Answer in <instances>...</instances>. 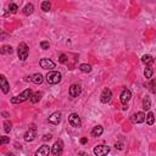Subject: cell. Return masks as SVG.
<instances>
[{
	"label": "cell",
	"instance_id": "6da1fadb",
	"mask_svg": "<svg viewBox=\"0 0 156 156\" xmlns=\"http://www.w3.org/2000/svg\"><path fill=\"white\" fill-rule=\"evenodd\" d=\"M32 89L30 88H28V89H26L25 91H22L20 95H17V97H15V98H12L11 99V102L12 104H18V102H23V101H26V100H28L30 97H32Z\"/></svg>",
	"mask_w": 156,
	"mask_h": 156
},
{
	"label": "cell",
	"instance_id": "7a4b0ae2",
	"mask_svg": "<svg viewBox=\"0 0 156 156\" xmlns=\"http://www.w3.org/2000/svg\"><path fill=\"white\" fill-rule=\"evenodd\" d=\"M62 75L57 71H51L46 75V82L49 84H57V83L61 82Z\"/></svg>",
	"mask_w": 156,
	"mask_h": 156
},
{
	"label": "cell",
	"instance_id": "3957f363",
	"mask_svg": "<svg viewBox=\"0 0 156 156\" xmlns=\"http://www.w3.org/2000/svg\"><path fill=\"white\" fill-rule=\"evenodd\" d=\"M17 54H18L20 60H22V61L27 60V57H28V46H27L26 43H21V44L18 45Z\"/></svg>",
	"mask_w": 156,
	"mask_h": 156
},
{
	"label": "cell",
	"instance_id": "277c9868",
	"mask_svg": "<svg viewBox=\"0 0 156 156\" xmlns=\"http://www.w3.org/2000/svg\"><path fill=\"white\" fill-rule=\"evenodd\" d=\"M68 122L72 127H76V128L82 126V121H81V117L78 116V113H71L68 116Z\"/></svg>",
	"mask_w": 156,
	"mask_h": 156
},
{
	"label": "cell",
	"instance_id": "5b68a950",
	"mask_svg": "<svg viewBox=\"0 0 156 156\" xmlns=\"http://www.w3.org/2000/svg\"><path fill=\"white\" fill-rule=\"evenodd\" d=\"M111 98H112V93H111V90H110L109 88H105V89L102 90L101 97H100L101 102L107 104V102H110V101H111Z\"/></svg>",
	"mask_w": 156,
	"mask_h": 156
},
{
	"label": "cell",
	"instance_id": "8992f818",
	"mask_svg": "<svg viewBox=\"0 0 156 156\" xmlns=\"http://www.w3.org/2000/svg\"><path fill=\"white\" fill-rule=\"evenodd\" d=\"M131 98H132V93H131V90H129V89H123L122 93H121V95H120V100H121V102L123 104V105H126V104L131 100Z\"/></svg>",
	"mask_w": 156,
	"mask_h": 156
},
{
	"label": "cell",
	"instance_id": "52a82bcc",
	"mask_svg": "<svg viewBox=\"0 0 156 156\" xmlns=\"http://www.w3.org/2000/svg\"><path fill=\"white\" fill-rule=\"evenodd\" d=\"M62 149H64V143H62V140H57V141L53 145V148H51V152L57 156V155H61Z\"/></svg>",
	"mask_w": 156,
	"mask_h": 156
},
{
	"label": "cell",
	"instance_id": "ba28073f",
	"mask_svg": "<svg viewBox=\"0 0 156 156\" xmlns=\"http://www.w3.org/2000/svg\"><path fill=\"white\" fill-rule=\"evenodd\" d=\"M110 152V148L105 147V145H98V147L94 148V154L98 156H102V155H106Z\"/></svg>",
	"mask_w": 156,
	"mask_h": 156
},
{
	"label": "cell",
	"instance_id": "9c48e42d",
	"mask_svg": "<svg viewBox=\"0 0 156 156\" xmlns=\"http://www.w3.org/2000/svg\"><path fill=\"white\" fill-rule=\"evenodd\" d=\"M39 64H40V67L44 70H53L55 67V64L49 59H41Z\"/></svg>",
	"mask_w": 156,
	"mask_h": 156
},
{
	"label": "cell",
	"instance_id": "30bf717a",
	"mask_svg": "<svg viewBox=\"0 0 156 156\" xmlns=\"http://www.w3.org/2000/svg\"><path fill=\"white\" fill-rule=\"evenodd\" d=\"M81 93H82L81 86H78V84H72L70 87V95L72 98H77L78 95H81Z\"/></svg>",
	"mask_w": 156,
	"mask_h": 156
},
{
	"label": "cell",
	"instance_id": "8fae6325",
	"mask_svg": "<svg viewBox=\"0 0 156 156\" xmlns=\"http://www.w3.org/2000/svg\"><path fill=\"white\" fill-rule=\"evenodd\" d=\"M51 152V149L49 145H43V147H40L37 151H36V156H46Z\"/></svg>",
	"mask_w": 156,
	"mask_h": 156
},
{
	"label": "cell",
	"instance_id": "7c38bea8",
	"mask_svg": "<svg viewBox=\"0 0 156 156\" xmlns=\"http://www.w3.org/2000/svg\"><path fill=\"white\" fill-rule=\"evenodd\" d=\"M132 121L134 123H141L145 121V115H144V112H137V113H134V115L132 116Z\"/></svg>",
	"mask_w": 156,
	"mask_h": 156
},
{
	"label": "cell",
	"instance_id": "4fadbf2b",
	"mask_svg": "<svg viewBox=\"0 0 156 156\" xmlns=\"http://www.w3.org/2000/svg\"><path fill=\"white\" fill-rule=\"evenodd\" d=\"M23 138H25L26 141H33L34 138H36V129L34 128H30L29 131H27Z\"/></svg>",
	"mask_w": 156,
	"mask_h": 156
},
{
	"label": "cell",
	"instance_id": "5bb4252c",
	"mask_svg": "<svg viewBox=\"0 0 156 156\" xmlns=\"http://www.w3.org/2000/svg\"><path fill=\"white\" fill-rule=\"evenodd\" d=\"M0 83H1V90H3V93L4 94H6V93H9V90H10V87H9V83H7V81H6V78H5V76H0Z\"/></svg>",
	"mask_w": 156,
	"mask_h": 156
},
{
	"label": "cell",
	"instance_id": "9a60e30c",
	"mask_svg": "<svg viewBox=\"0 0 156 156\" xmlns=\"http://www.w3.org/2000/svg\"><path fill=\"white\" fill-rule=\"evenodd\" d=\"M61 121V112H54L53 115L49 117V122L53 124H59Z\"/></svg>",
	"mask_w": 156,
	"mask_h": 156
},
{
	"label": "cell",
	"instance_id": "2e32d148",
	"mask_svg": "<svg viewBox=\"0 0 156 156\" xmlns=\"http://www.w3.org/2000/svg\"><path fill=\"white\" fill-rule=\"evenodd\" d=\"M104 132V128L101 126H97L91 129V137H100Z\"/></svg>",
	"mask_w": 156,
	"mask_h": 156
},
{
	"label": "cell",
	"instance_id": "e0dca14e",
	"mask_svg": "<svg viewBox=\"0 0 156 156\" xmlns=\"http://www.w3.org/2000/svg\"><path fill=\"white\" fill-rule=\"evenodd\" d=\"M34 11V6H33V4H27L25 7H23V15H26V16H28V15H30Z\"/></svg>",
	"mask_w": 156,
	"mask_h": 156
},
{
	"label": "cell",
	"instance_id": "ac0fdd59",
	"mask_svg": "<svg viewBox=\"0 0 156 156\" xmlns=\"http://www.w3.org/2000/svg\"><path fill=\"white\" fill-rule=\"evenodd\" d=\"M30 81H32L33 83H36V84H40V83H43V76H41L40 73H36V75H33L32 77H30Z\"/></svg>",
	"mask_w": 156,
	"mask_h": 156
},
{
	"label": "cell",
	"instance_id": "d6986e66",
	"mask_svg": "<svg viewBox=\"0 0 156 156\" xmlns=\"http://www.w3.org/2000/svg\"><path fill=\"white\" fill-rule=\"evenodd\" d=\"M150 107H151V100H150L149 97H145L143 99V109L144 110H150Z\"/></svg>",
	"mask_w": 156,
	"mask_h": 156
},
{
	"label": "cell",
	"instance_id": "ffe728a7",
	"mask_svg": "<svg viewBox=\"0 0 156 156\" xmlns=\"http://www.w3.org/2000/svg\"><path fill=\"white\" fill-rule=\"evenodd\" d=\"M41 93L40 91H37V93H34V94H32V97H30V101H32L33 104H36V102H38L40 99H41Z\"/></svg>",
	"mask_w": 156,
	"mask_h": 156
},
{
	"label": "cell",
	"instance_id": "44dd1931",
	"mask_svg": "<svg viewBox=\"0 0 156 156\" xmlns=\"http://www.w3.org/2000/svg\"><path fill=\"white\" fill-rule=\"evenodd\" d=\"M79 70L82 72H84V73H89V72H91V66L88 64H82L79 65Z\"/></svg>",
	"mask_w": 156,
	"mask_h": 156
},
{
	"label": "cell",
	"instance_id": "7402d4cb",
	"mask_svg": "<svg viewBox=\"0 0 156 156\" xmlns=\"http://www.w3.org/2000/svg\"><path fill=\"white\" fill-rule=\"evenodd\" d=\"M141 61L144 62V64L150 65V64H152V62H154V59H152L151 55H144V56L141 57Z\"/></svg>",
	"mask_w": 156,
	"mask_h": 156
},
{
	"label": "cell",
	"instance_id": "603a6c76",
	"mask_svg": "<svg viewBox=\"0 0 156 156\" xmlns=\"http://www.w3.org/2000/svg\"><path fill=\"white\" fill-rule=\"evenodd\" d=\"M154 122H155V115L152 112H149L148 116H147V123L149 126H151V124H154Z\"/></svg>",
	"mask_w": 156,
	"mask_h": 156
},
{
	"label": "cell",
	"instance_id": "cb8c5ba5",
	"mask_svg": "<svg viewBox=\"0 0 156 156\" xmlns=\"http://www.w3.org/2000/svg\"><path fill=\"white\" fill-rule=\"evenodd\" d=\"M50 9H51V4L48 1V0H46V1H43V3H41V10H43V11L48 12Z\"/></svg>",
	"mask_w": 156,
	"mask_h": 156
},
{
	"label": "cell",
	"instance_id": "d4e9b609",
	"mask_svg": "<svg viewBox=\"0 0 156 156\" xmlns=\"http://www.w3.org/2000/svg\"><path fill=\"white\" fill-rule=\"evenodd\" d=\"M11 128H12V123L10 122V121H5L4 122V131L6 133H9L10 131H11Z\"/></svg>",
	"mask_w": 156,
	"mask_h": 156
},
{
	"label": "cell",
	"instance_id": "484cf974",
	"mask_svg": "<svg viewBox=\"0 0 156 156\" xmlns=\"http://www.w3.org/2000/svg\"><path fill=\"white\" fill-rule=\"evenodd\" d=\"M1 54H12V48L10 45H5L1 49Z\"/></svg>",
	"mask_w": 156,
	"mask_h": 156
},
{
	"label": "cell",
	"instance_id": "4316f807",
	"mask_svg": "<svg viewBox=\"0 0 156 156\" xmlns=\"http://www.w3.org/2000/svg\"><path fill=\"white\" fill-rule=\"evenodd\" d=\"M144 75H145L147 78H151L152 77V68L150 66H148L147 68H145V71H144Z\"/></svg>",
	"mask_w": 156,
	"mask_h": 156
},
{
	"label": "cell",
	"instance_id": "83f0119b",
	"mask_svg": "<svg viewBox=\"0 0 156 156\" xmlns=\"http://www.w3.org/2000/svg\"><path fill=\"white\" fill-rule=\"evenodd\" d=\"M9 10H10V11H11L12 14H15V12H17V10H18V6L16 5V4H10L9 5Z\"/></svg>",
	"mask_w": 156,
	"mask_h": 156
},
{
	"label": "cell",
	"instance_id": "f1b7e54d",
	"mask_svg": "<svg viewBox=\"0 0 156 156\" xmlns=\"http://www.w3.org/2000/svg\"><path fill=\"white\" fill-rule=\"evenodd\" d=\"M40 46H41V49L46 50V49H49L50 44H49V41H41V43H40Z\"/></svg>",
	"mask_w": 156,
	"mask_h": 156
},
{
	"label": "cell",
	"instance_id": "f546056e",
	"mask_svg": "<svg viewBox=\"0 0 156 156\" xmlns=\"http://www.w3.org/2000/svg\"><path fill=\"white\" fill-rule=\"evenodd\" d=\"M59 61L61 62V64H65V62L67 61V56H66V55H64V54H61V55H60V57H59Z\"/></svg>",
	"mask_w": 156,
	"mask_h": 156
},
{
	"label": "cell",
	"instance_id": "4dcf8cb0",
	"mask_svg": "<svg viewBox=\"0 0 156 156\" xmlns=\"http://www.w3.org/2000/svg\"><path fill=\"white\" fill-rule=\"evenodd\" d=\"M9 141H10L9 137H1V140H0V145H4V144H6V143H9Z\"/></svg>",
	"mask_w": 156,
	"mask_h": 156
},
{
	"label": "cell",
	"instance_id": "1f68e13d",
	"mask_svg": "<svg viewBox=\"0 0 156 156\" xmlns=\"http://www.w3.org/2000/svg\"><path fill=\"white\" fill-rule=\"evenodd\" d=\"M155 86H156V79H154V81H152V82L150 83V89H151V91H154V93L156 91V89L154 88Z\"/></svg>",
	"mask_w": 156,
	"mask_h": 156
},
{
	"label": "cell",
	"instance_id": "d6a6232c",
	"mask_svg": "<svg viewBox=\"0 0 156 156\" xmlns=\"http://www.w3.org/2000/svg\"><path fill=\"white\" fill-rule=\"evenodd\" d=\"M51 139V134H45V136L43 137V140L46 141V140H50Z\"/></svg>",
	"mask_w": 156,
	"mask_h": 156
},
{
	"label": "cell",
	"instance_id": "836d02e7",
	"mask_svg": "<svg viewBox=\"0 0 156 156\" xmlns=\"http://www.w3.org/2000/svg\"><path fill=\"white\" fill-rule=\"evenodd\" d=\"M115 148H116V149H120V150H122V149H123V145L120 143V144H116V145H115Z\"/></svg>",
	"mask_w": 156,
	"mask_h": 156
},
{
	"label": "cell",
	"instance_id": "e575fe53",
	"mask_svg": "<svg viewBox=\"0 0 156 156\" xmlns=\"http://www.w3.org/2000/svg\"><path fill=\"white\" fill-rule=\"evenodd\" d=\"M3 116H4V117H10V115H9L7 112H3Z\"/></svg>",
	"mask_w": 156,
	"mask_h": 156
},
{
	"label": "cell",
	"instance_id": "d590c367",
	"mask_svg": "<svg viewBox=\"0 0 156 156\" xmlns=\"http://www.w3.org/2000/svg\"><path fill=\"white\" fill-rule=\"evenodd\" d=\"M81 143H82V144H86V143H87V138H83V139L81 140Z\"/></svg>",
	"mask_w": 156,
	"mask_h": 156
}]
</instances>
